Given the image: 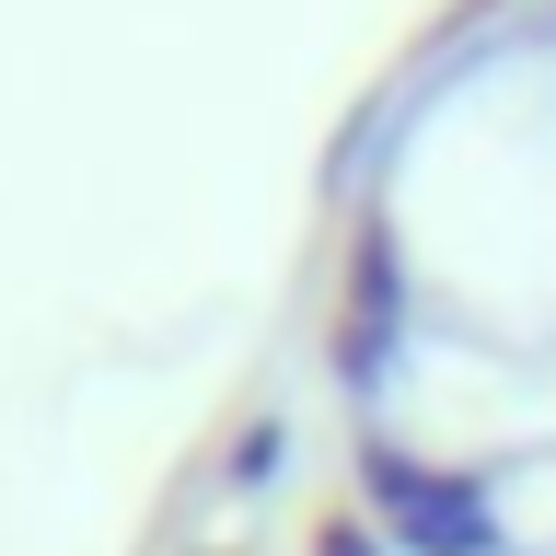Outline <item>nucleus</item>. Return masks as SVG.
<instances>
[{
	"label": "nucleus",
	"mask_w": 556,
	"mask_h": 556,
	"mask_svg": "<svg viewBox=\"0 0 556 556\" xmlns=\"http://www.w3.org/2000/svg\"><path fill=\"white\" fill-rule=\"evenodd\" d=\"M359 498L417 556H510V521H498V498L476 476H441V464H417L394 441H359Z\"/></svg>",
	"instance_id": "f257e3e1"
},
{
	"label": "nucleus",
	"mask_w": 556,
	"mask_h": 556,
	"mask_svg": "<svg viewBox=\"0 0 556 556\" xmlns=\"http://www.w3.org/2000/svg\"><path fill=\"white\" fill-rule=\"evenodd\" d=\"M394 337H406V255H394V232H359V267H348V325H337L348 394H371V382L394 371Z\"/></svg>",
	"instance_id": "f03ea898"
},
{
	"label": "nucleus",
	"mask_w": 556,
	"mask_h": 556,
	"mask_svg": "<svg viewBox=\"0 0 556 556\" xmlns=\"http://www.w3.org/2000/svg\"><path fill=\"white\" fill-rule=\"evenodd\" d=\"M325 556H382V545H359V533H348V521H337V533H325Z\"/></svg>",
	"instance_id": "7ed1b4c3"
}]
</instances>
